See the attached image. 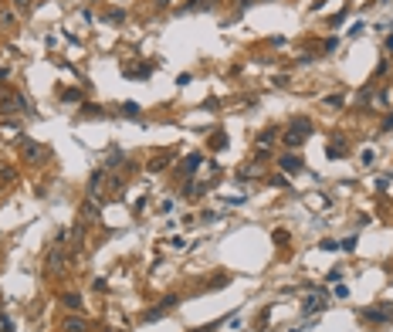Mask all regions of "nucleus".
<instances>
[{
	"mask_svg": "<svg viewBox=\"0 0 393 332\" xmlns=\"http://www.w3.org/2000/svg\"><path fill=\"white\" fill-rule=\"evenodd\" d=\"M309 132H312V122H309V119H295L292 129L281 136V143H285L288 149H298V146L305 143V136H309Z\"/></svg>",
	"mask_w": 393,
	"mask_h": 332,
	"instance_id": "f257e3e1",
	"label": "nucleus"
},
{
	"mask_svg": "<svg viewBox=\"0 0 393 332\" xmlns=\"http://www.w3.org/2000/svg\"><path fill=\"white\" fill-rule=\"evenodd\" d=\"M177 302H180V298H177V295H166V298H163V302H159V305H156V309H149L146 315H143V319H146V322L159 319V315H163V312H169V309H177Z\"/></svg>",
	"mask_w": 393,
	"mask_h": 332,
	"instance_id": "f03ea898",
	"label": "nucleus"
},
{
	"mask_svg": "<svg viewBox=\"0 0 393 332\" xmlns=\"http://www.w3.org/2000/svg\"><path fill=\"white\" fill-rule=\"evenodd\" d=\"M360 319H366V322H383V319H390V305H383V309H363Z\"/></svg>",
	"mask_w": 393,
	"mask_h": 332,
	"instance_id": "7ed1b4c3",
	"label": "nucleus"
},
{
	"mask_svg": "<svg viewBox=\"0 0 393 332\" xmlns=\"http://www.w3.org/2000/svg\"><path fill=\"white\" fill-rule=\"evenodd\" d=\"M85 329H89V322L81 319V315H71V319L61 322V332H85Z\"/></svg>",
	"mask_w": 393,
	"mask_h": 332,
	"instance_id": "20e7f679",
	"label": "nucleus"
},
{
	"mask_svg": "<svg viewBox=\"0 0 393 332\" xmlns=\"http://www.w3.org/2000/svg\"><path fill=\"white\" fill-rule=\"evenodd\" d=\"M200 163H203V156H197V153H193V156H187V160H183L180 173H183V176H193V173L200 170Z\"/></svg>",
	"mask_w": 393,
	"mask_h": 332,
	"instance_id": "39448f33",
	"label": "nucleus"
},
{
	"mask_svg": "<svg viewBox=\"0 0 393 332\" xmlns=\"http://www.w3.org/2000/svg\"><path fill=\"white\" fill-rule=\"evenodd\" d=\"M61 264H65V251H61V248H55V251H51V258H48V275H55Z\"/></svg>",
	"mask_w": 393,
	"mask_h": 332,
	"instance_id": "423d86ee",
	"label": "nucleus"
},
{
	"mask_svg": "<svg viewBox=\"0 0 393 332\" xmlns=\"http://www.w3.org/2000/svg\"><path fill=\"white\" fill-rule=\"evenodd\" d=\"M278 166H281L285 173H298V170H302V160H295V156H281Z\"/></svg>",
	"mask_w": 393,
	"mask_h": 332,
	"instance_id": "0eeeda50",
	"label": "nucleus"
},
{
	"mask_svg": "<svg viewBox=\"0 0 393 332\" xmlns=\"http://www.w3.org/2000/svg\"><path fill=\"white\" fill-rule=\"evenodd\" d=\"M332 160H339V156H346V143H342V136H336V143H329V149H326Z\"/></svg>",
	"mask_w": 393,
	"mask_h": 332,
	"instance_id": "6e6552de",
	"label": "nucleus"
},
{
	"mask_svg": "<svg viewBox=\"0 0 393 332\" xmlns=\"http://www.w3.org/2000/svg\"><path fill=\"white\" fill-rule=\"evenodd\" d=\"M61 305L71 312H78L81 309V295H75V292H68V295H61Z\"/></svg>",
	"mask_w": 393,
	"mask_h": 332,
	"instance_id": "1a4fd4ad",
	"label": "nucleus"
},
{
	"mask_svg": "<svg viewBox=\"0 0 393 332\" xmlns=\"http://www.w3.org/2000/svg\"><path fill=\"white\" fill-rule=\"evenodd\" d=\"M169 160H173V156H166V153H163V156H156V160L149 163L146 170H149V173H159V170H166V166H169Z\"/></svg>",
	"mask_w": 393,
	"mask_h": 332,
	"instance_id": "9d476101",
	"label": "nucleus"
},
{
	"mask_svg": "<svg viewBox=\"0 0 393 332\" xmlns=\"http://www.w3.org/2000/svg\"><path fill=\"white\" fill-rule=\"evenodd\" d=\"M322 305H326V302H322V298H305V305H302V312H319V309H322Z\"/></svg>",
	"mask_w": 393,
	"mask_h": 332,
	"instance_id": "9b49d317",
	"label": "nucleus"
},
{
	"mask_svg": "<svg viewBox=\"0 0 393 332\" xmlns=\"http://www.w3.org/2000/svg\"><path fill=\"white\" fill-rule=\"evenodd\" d=\"M24 156H27V160L41 156V146H37V143H27V146H24Z\"/></svg>",
	"mask_w": 393,
	"mask_h": 332,
	"instance_id": "f8f14e48",
	"label": "nucleus"
},
{
	"mask_svg": "<svg viewBox=\"0 0 393 332\" xmlns=\"http://www.w3.org/2000/svg\"><path fill=\"white\" fill-rule=\"evenodd\" d=\"M78 99H81L78 88H68V92H61V102H78Z\"/></svg>",
	"mask_w": 393,
	"mask_h": 332,
	"instance_id": "ddd939ff",
	"label": "nucleus"
},
{
	"mask_svg": "<svg viewBox=\"0 0 393 332\" xmlns=\"http://www.w3.org/2000/svg\"><path fill=\"white\" fill-rule=\"evenodd\" d=\"M210 146H213V149H221V146H227V136H224V132H213V139H210Z\"/></svg>",
	"mask_w": 393,
	"mask_h": 332,
	"instance_id": "4468645a",
	"label": "nucleus"
},
{
	"mask_svg": "<svg viewBox=\"0 0 393 332\" xmlns=\"http://www.w3.org/2000/svg\"><path fill=\"white\" fill-rule=\"evenodd\" d=\"M0 332H14V319H11V315H0Z\"/></svg>",
	"mask_w": 393,
	"mask_h": 332,
	"instance_id": "2eb2a0df",
	"label": "nucleus"
},
{
	"mask_svg": "<svg viewBox=\"0 0 393 332\" xmlns=\"http://www.w3.org/2000/svg\"><path fill=\"white\" fill-rule=\"evenodd\" d=\"M122 112L129 115V119H136V115H139V105H136V102H125V105H122Z\"/></svg>",
	"mask_w": 393,
	"mask_h": 332,
	"instance_id": "dca6fc26",
	"label": "nucleus"
},
{
	"mask_svg": "<svg viewBox=\"0 0 393 332\" xmlns=\"http://www.w3.org/2000/svg\"><path fill=\"white\" fill-rule=\"evenodd\" d=\"M81 112H85V115H92V119H99V115H102V109H99V105H85Z\"/></svg>",
	"mask_w": 393,
	"mask_h": 332,
	"instance_id": "f3484780",
	"label": "nucleus"
},
{
	"mask_svg": "<svg viewBox=\"0 0 393 332\" xmlns=\"http://www.w3.org/2000/svg\"><path fill=\"white\" fill-rule=\"evenodd\" d=\"M326 105H332V109H342V99H339V95H329Z\"/></svg>",
	"mask_w": 393,
	"mask_h": 332,
	"instance_id": "a211bd4d",
	"label": "nucleus"
},
{
	"mask_svg": "<svg viewBox=\"0 0 393 332\" xmlns=\"http://www.w3.org/2000/svg\"><path fill=\"white\" fill-rule=\"evenodd\" d=\"M14 4H17V11H21V14L31 11V0H14Z\"/></svg>",
	"mask_w": 393,
	"mask_h": 332,
	"instance_id": "6ab92c4d",
	"label": "nucleus"
},
{
	"mask_svg": "<svg viewBox=\"0 0 393 332\" xmlns=\"http://www.w3.org/2000/svg\"><path fill=\"white\" fill-rule=\"evenodd\" d=\"M342 251H356V238H346V241H342Z\"/></svg>",
	"mask_w": 393,
	"mask_h": 332,
	"instance_id": "aec40b11",
	"label": "nucleus"
},
{
	"mask_svg": "<svg viewBox=\"0 0 393 332\" xmlns=\"http://www.w3.org/2000/svg\"><path fill=\"white\" fill-rule=\"evenodd\" d=\"M383 129H393V115H390V119H386V122H383Z\"/></svg>",
	"mask_w": 393,
	"mask_h": 332,
	"instance_id": "412c9836",
	"label": "nucleus"
},
{
	"mask_svg": "<svg viewBox=\"0 0 393 332\" xmlns=\"http://www.w3.org/2000/svg\"><path fill=\"white\" fill-rule=\"evenodd\" d=\"M292 332H302V329H292Z\"/></svg>",
	"mask_w": 393,
	"mask_h": 332,
	"instance_id": "4be33fe9",
	"label": "nucleus"
}]
</instances>
